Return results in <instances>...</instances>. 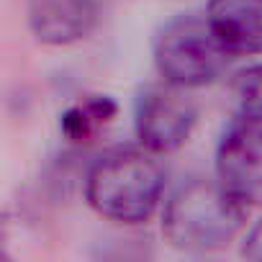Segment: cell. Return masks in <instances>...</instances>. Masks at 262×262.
I'll list each match as a JSON object with an SVG mask.
<instances>
[{
	"mask_svg": "<svg viewBox=\"0 0 262 262\" xmlns=\"http://www.w3.org/2000/svg\"><path fill=\"white\" fill-rule=\"evenodd\" d=\"M165 170L155 152L139 147H113L103 152L85 178V198L103 219L118 224H144L162 201Z\"/></svg>",
	"mask_w": 262,
	"mask_h": 262,
	"instance_id": "cell-1",
	"label": "cell"
},
{
	"mask_svg": "<svg viewBox=\"0 0 262 262\" xmlns=\"http://www.w3.org/2000/svg\"><path fill=\"white\" fill-rule=\"evenodd\" d=\"M247 221V203L231 195L219 178H190L165 203L162 234L165 239L190 254L224 249Z\"/></svg>",
	"mask_w": 262,
	"mask_h": 262,
	"instance_id": "cell-2",
	"label": "cell"
},
{
	"mask_svg": "<svg viewBox=\"0 0 262 262\" xmlns=\"http://www.w3.org/2000/svg\"><path fill=\"white\" fill-rule=\"evenodd\" d=\"M155 67L162 80L178 88H203L219 80L234 54L219 41L208 18L178 16L155 36Z\"/></svg>",
	"mask_w": 262,
	"mask_h": 262,
	"instance_id": "cell-3",
	"label": "cell"
},
{
	"mask_svg": "<svg viewBox=\"0 0 262 262\" xmlns=\"http://www.w3.org/2000/svg\"><path fill=\"white\" fill-rule=\"evenodd\" d=\"M198 108L185 88L167 80L152 82L139 90L134 100V131L144 149L155 155L178 152L193 134Z\"/></svg>",
	"mask_w": 262,
	"mask_h": 262,
	"instance_id": "cell-4",
	"label": "cell"
},
{
	"mask_svg": "<svg viewBox=\"0 0 262 262\" xmlns=\"http://www.w3.org/2000/svg\"><path fill=\"white\" fill-rule=\"evenodd\" d=\"M219 183L247 206L262 203V121L236 118L216 149Z\"/></svg>",
	"mask_w": 262,
	"mask_h": 262,
	"instance_id": "cell-5",
	"label": "cell"
},
{
	"mask_svg": "<svg viewBox=\"0 0 262 262\" xmlns=\"http://www.w3.org/2000/svg\"><path fill=\"white\" fill-rule=\"evenodd\" d=\"M98 18V0H29V29L36 41L49 47H67L88 39Z\"/></svg>",
	"mask_w": 262,
	"mask_h": 262,
	"instance_id": "cell-6",
	"label": "cell"
},
{
	"mask_svg": "<svg viewBox=\"0 0 262 262\" xmlns=\"http://www.w3.org/2000/svg\"><path fill=\"white\" fill-rule=\"evenodd\" d=\"M206 18L234 57L262 52V0H208Z\"/></svg>",
	"mask_w": 262,
	"mask_h": 262,
	"instance_id": "cell-7",
	"label": "cell"
},
{
	"mask_svg": "<svg viewBox=\"0 0 262 262\" xmlns=\"http://www.w3.org/2000/svg\"><path fill=\"white\" fill-rule=\"evenodd\" d=\"M118 113V103L108 95H90L82 103L70 105L59 116V128L70 142H88L100 126Z\"/></svg>",
	"mask_w": 262,
	"mask_h": 262,
	"instance_id": "cell-8",
	"label": "cell"
},
{
	"mask_svg": "<svg viewBox=\"0 0 262 262\" xmlns=\"http://www.w3.org/2000/svg\"><path fill=\"white\" fill-rule=\"evenodd\" d=\"M231 98L239 118L262 121V62L239 70L231 80Z\"/></svg>",
	"mask_w": 262,
	"mask_h": 262,
	"instance_id": "cell-9",
	"label": "cell"
},
{
	"mask_svg": "<svg viewBox=\"0 0 262 262\" xmlns=\"http://www.w3.org/2000/svg\"><path fill=\"white\" fill-rule=\"evenodd\" d=\"M242 257H247V259H252V262H262V219L244 234Z\"/></svg>",
	"mask_w": 262,
	"mask_h": 262,
	"instance_id": "cell-10",
	"label": "cell"
}]
</instances>
